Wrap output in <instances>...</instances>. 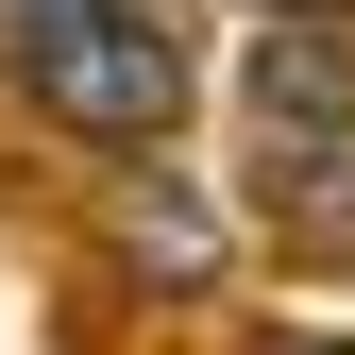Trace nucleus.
I'll return each instance as SVG.
<instances>
[{"label":"nucleus","instance_id":"obj_1","mask_svg":"<svg viewBox=\"0 0 355 355\" xmlns=\"http://www.w3.org/2000/svg\"><path fill=\"white\" fill-rule=\"evenodd\" d=\"M17 85L68 119V136L153 153V136H169V102H187V51H169L153 0H17Z\"/></svg>","mask_w":355,"mask_h":355},{"label":"nucleus","instance_id":"obj_2","mask_svg":"<svg viewBox=\"0 0 355 355\" xmlns=\"http://www.w3.org/2000/svg\"><path fill=\"white\" fill-rule=\"evenodd\" d=\"M254 153L304 169V187H338V169H355V68H338V34H322V17L254 34Z\"/></svg>","mask_w":355,"mask_h":355}]
</instances>
